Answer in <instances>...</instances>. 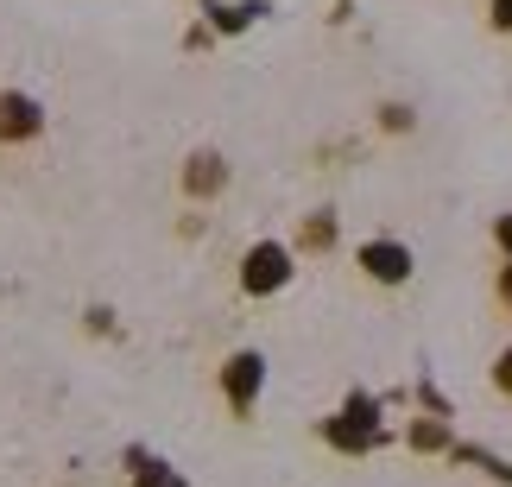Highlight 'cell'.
<instances>
[{
    "label": "cell",
    "instance_id": "ba28073f",
    "mask_svg": "<svg viewBox=\"0 0 512 487\" xmlns=\"http://www.w3.org/2000/svg\"><path fill=\"white\" fill-rule=\"evenodd\" d=\"M304 247H336V216H329V209H317V216L304 222Z\"/></svg>",
    "mask_w": 512,
    "mask_h": 487
},
{
    "label": "cell",
    "instance_id": "8fae6325",
    "mask_svg": "<svg viewBox=\"0 0 512 487\" xmlns=\"http://www.w3.org/2000/svg\"><path fill=\"white\" fill-rule=\"evenodd\" d=\"M380 127H392V133H405V127H411V108H380Z\"/></svg>",
    "mask_w": 512,
    "mask_h": 487
},
{
    "label": "cell",
    "instance_id": "30bf717a",
    "mask_svg": "<svg viewBox=\"0 0 512 487\" xmlns=\"http://www.w3.org/2000/svg\"><path fill=\"white\" fill-rule=\"evenodd\" d=\"M494 247H500V253H506V260H512V209H506V216L494 222Z\"/></svg>",
    "mask_w": 512,
    "mask_h": 487
},
{
    "label": "cell",
    "instance_id": "6da1fadb",
    "mask_svg": "<svg viewBox=\"0 0 512 487\" xmlns=\"http://www.w3.org/2000/svg\"><path fill=\"white\" fill-rule=\"evenodd\" d=\"M291 285V247L285 241H253L241 260V291L247 298H272V291Z\"/></svg>",
    "mask_w": 512,
    "mask_h": 487
},
{
    "label": "cell",
    "instance_id": "52a82bcc",
    "mask_svg": "<svg viewBox=\"0 0 512 487\" xmlns=\"http://www.w3.org/2000/svg\"><path fill=\"white\" fill-rule=\"evenodd\" d=\"M127 462H133V481H140V487H184V475L165 469V462H152L146 450H133Z\"/></svg>",
    "mask_w": 512,
    "mask_h": 487
},
{
    "label": "cell",
    "instance_id": "8992f818",
    "mask_svg": "<svg viewBox=\"0 0 512 487\" xmlns=\"http://www.w3.org/2000/svg\"><path fill=\"white\" fill-rule=\"evenodd\" d=\"M222 184H228V165L215 159V152H196L190 171H184V190L190 197H209V190H222Z\"/></svg>",
    "mask_w": 512,
    "mask_h": 487
},
{
    "label": "cell",
    "instance_id": "7c38bea8",
    "mask_svg": "<svg viewBox=\"0 0 512 487\" xmlns=\"http://www.w3.org/2000/svg\"><path fill=\"white\" fill-rule=\"evenodd\" d=\"M487 19H494V32H512V0H494V13H487Z\"/></svg>",
    "mask_w": 512,
    "mask_h": 487
},
{
    "label": "cell",
    "instance_id": "5bb4252c",
    "mask_svg": "<svg viewBox=\"0 0 512 487\" xmlns=\"http://www.w3.org/2000/svg\"><path fill=\"white\" fill-rule=\"evenodd\" d=\"M500 304H506V310H512V260H506V266H500Z\"/></svg>",
    "mask_w": 512,
    "mask_h": 487
},
{
    "label": "cell",
    "instance_id": "4fadbf2b",
    "mask_svg": "<svg viewBox=\"0 0 512 487\" xmlns=\"http://www.w3.org/2000/svg\"><path fill=\"white\" fill-rule=\"evenodd\" d=\"M494 386H500V393H512V348H506L500 367H494Z\"/></svg>",
    "mask_w": 512,
    "mask_h": 487
},
{
    "label": "cell",
    "instance_id": "9c48e42d",
    "mask_svg": "<svg viewBox=\"0 0 512 487\" xmlns=\"http://www.w3.org/2000/svg\"><path fill=\"white\" fill-rule=\"evenodd\" d=\"M253 13H260V7H215V26H222V32H241Z\"/></svg>",
    "mask_w": 512,
    "mask_h": 487
},
{
    "label": "cell",
    "instance_id": "5b68a950",
    "mask_svg": "<svg viewBox=\"0 0 512 487\" xmlns=\"http://www.w3.org/2000/svg\"><path fill=\"white\" fill-rule=\"evenodd\" d=\"M45 127V114H38L32 95H0V140H32V133Z\"/></svg>",
    "mask_w": 512,
    "mask_h": 487
},
{
    "label": "cell",
    "instance_id": "277c9868",
    "mask_svg": "<svg viewBox=\"0 0 512 487\" xmlns=\"http://www.w3.org/2000/svg\"><path fill=\"white\" fill-rule=\"evenodd\" d=\"M323 437H329V443H342V450H367V443H380V418H373V405H367V399H354L342 418H329V424H323Z\"/></svg>",
    "mask_w": 512,
    "mask_h": 487
},
{
    "label": "cell",
    "instance_id": "3957f363",
    "mask_svg": "<svg viewBox=\"0 0 512 487\" xmlns=\"http://www.w3.org/2000/svg\"><path fill=\"white\" fill-rule=\"evenodd\" d=\"M361 272L373 285H405L411 279V247L405 241H367L361 247Z\"/></svg>",
    "mask_w": 512,
    "mask_h": 487
},
{
    "label": "cell",
    "instance_id": "7a4b0ae2",
    "mask_svg": "<svg viewBox=\"0 0 512 487\" xmlns=\"http://www.w3.org/2000/svg\"><path fill=\"white\" fill-rule=\"evenodd\" d=\"M260 380H266V361L253 355V348H241L228 367H222V393L234 412H253V399H260Z\"/></svg>",
    "mask_w": 512,
    "mask_h": 487
}]
</instances>
